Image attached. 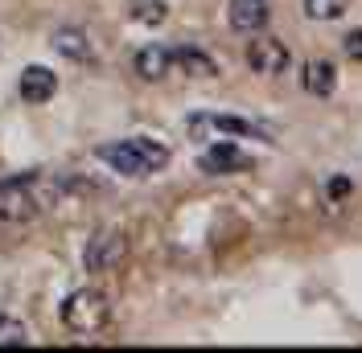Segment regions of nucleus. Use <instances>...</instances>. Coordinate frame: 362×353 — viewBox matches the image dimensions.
<instances>
[{
	"instance_id": "obj_4",
	"label": "nucleus",
	"mask_w": 362,
	"mask_h": 353,
	"mask_svg": "<svg viewBox=\"0 0 362 353\" xmlns=\"http://www.w3.org/2000/svg\"><path fill=\"white\" fill-rule=\"evenodd\" d=\"M128 259V239L119 230H95L83 246V267L90 275H103V271H115V267Z\"/></svg>"
},
{
	"instance_id": "obj_10",
	"label": "nucleus",
	"mask_w": 362,
	"mask_h": 353,
	"mask_svg": "<svg viewBox=\"0 0 362 353\" xmlns=\"http://www.w3.org/2000/svg\"><path fill=\"white\" fill-rule=\"evenodd\" d=\"M21 99L25 103H33V107H42V103H49L54 95H58V74L49 66H29L21 74Z\"/></svg>"
},
{
	"instance_id": "obj_13",
	"label": "nucleus",
	"mask_w": 362,
	"mask_h": 353,
	"mask_svg": "<svg viewBox=\"0 0 362 353\" xmlns=\"http://www.w3.org/2000/svg\"><path fill=\"white\" fill-rule=\"evenodd\" d=\"M189 128H218L226 136H247V140H268L264 128H255L247 119H235V115H206V119H189Z\"/></svg>"
},
{
	"instance_id": "obj_9",
	"label": "nucleus",
	"mask_w": 362,
	"mask_h": 353,
	"mask_svg": "<svg viewBox=\"0 0 362 353\" xmlns=\"http://www.w3.org/2000/svg\"><path fill=\"white\" fill-rule=\"evenodd\" d=\"M300 87H305V95H313V99H329V95L338 90V66H334L329 58L305 62V70H300Z\"/></svg>"
},
{
	"instance_id": "obj_6",
	"label": "nucleus",
	"mask_w": 362,
	"mask_h": 353,
	"mask_svg": "<svg viewBox=\"0 0 362 353\" xmlns=\"http://www.w3.org/2000/svg\"><path fill=\"white\" fill-rule=\"evenodd\" d=\"M272 21V0H230L226 4V25L235 29V33H264Z\"/></svg>"
},
{
	"instance_id": "obj_17",
	"label": "nucleus",
	"mask_w": 362,
	"mask_h": 353,
	"mask_svg": "<svg viewBox=\"0 0 362 353\" xmlns=\"http://www.w3.org/2000/svg\"><path fill=\"white\" fill-rule=\"evenodd\" d=\"M341 54H346L350 62H362V29H350V33L341 37Z\"/></svg>"
},
{
	"instance_id": "obj_2",
	"label": "nucleus",
	"mask_w": 362,
	"mask_h": 353,
	"mask_svg": "<svg viewBox=\"0 0 362 353\" xmlns=\"http://www.w3.org/2000/svg\"><path fill=\"white\" fill-rule=\"evenodd\" d=\"M99 160L112 164V173L119 176H153L169 164V148L148 140V136H132V140H115L99 148Z\"/></svg>"
},
{
	"instance_id": "obj_1",
	"label": "nucleus",
	"mask_w": 362,
	"mask_h": 353,
	"mask_svg": "<svg viewBox=\"0 0 362 353\" xmlns=\"http://www.w3.org/2000/svg\"><path fill=\"white\" fill-rule=\"evenodd\" d=\"M62 189L66 185L58 176H45V173H21L0 181V222H29L45 214V210H54Z\"/></svg>"
},
{
	"instance_id": "obj_15",
	"label": "nucleus",
	"mask_w": 362,
	"mask_h": 353,
	"mask_svg": "<svg viewBox=\"0 0 362 353\" xmlns=\"http://www.w3.org/2000/svg\"><path fill=\"white\" fill-rule=\"evenodd\" d=\"M309 21H341V13L350 8V0H300Z\"/></svg>"
},
{
	"instance_id": "obj_5",
	"label": "nucleus",
	"mask_w": 362,
	"mask_h": 353,
	"mask_svg": "<svg viewBox=\"0 0 362 353\" xmlns=\"http://www.w3.org/2000/svg\"><path fill=\"white\" fill-rule=\"evenodd\" d=\"M293 62V54H288V45L280 42V37H268V33H255V42L247 45V66L251 74H264V78H276V74H284Z\"/></svg>"
},
{
	"instance_id": "obj_14",
	"label": "nucleus",
	"mask_w": 362,
	"mask_h": 353,
	"mask_svg": "<svg viewBox=\"0 0 362 353\" xmlns=\"http://www.w3.org/2000/svg\"><path fill=\"white\" fill-rule=\"evenodd\" d=\"M128 17L140 25H165L169 21V4L165 0H128Z\"/></svg>"
},
{
	"instance_id": "obj_7",
	"label": "nucleus",
	"mask_w": 362,
	"mask_h": 353,
	"mask_svg": "<svg viewBox=\"0 0 362 353\" xmlns=\"http://www.w3.org/2000/svg\"><path fill=\"white\" fill-rule=\"evenodd\" d=\"M49 45L66 58V62H78V66H90L95 62V42H90L87 29H78V25H66V29H54V37Z\"/></svg>"
},
{
	"instance_id": "obj_8",
	"label": "nucleus",
	"mask_w": 362,
	"mask_h": 353,
	"mask_svg": "<svg viewBox=\"0 0 362 353\" xmlns=\"http://www.w3.org/2000/svg\"><path fill=\"white\" fill-rule=\"evenodd\" d=\"M202 169L214 176L223 173H239V169H251V156L239 148V144H230V140H218V144H210L202 152Z\"/></svg>"
},
{
	"instance_id": "obj_18",
	"label": "nucleus",
	"mask_w": 362,
	"mask_h": 353,
	"mask_svg": "<svg viewBox=\"0 0 362 353\" xmlns=\"http://www.w3.org/2000/svg\"><path fill=\"white\" fill-rule=\"evenodd\" d=\"M341 198H350V176H334L329 181V201H341Z\"/></svg>"
},
{
	"instance_id": "obj_11",
	"label": "nucleus",
	"mask_w": 362,
	"mask_h": 353,
	"mask_svg": "<svg viewBox=\"0 0 362 353\" xmlns=\"http://www.w3.org/2000/svg\"><path fill=\"white\" fill-rule=\"evenodd\" d=\"M136 74H140L144 83L169 78V74H173V49H165V45H144V49L136 54Z\"/></svg>"
},
{
	"instance_id": "obj_3",
	"label": "nucleus",
	"mask_w": 362,
	"mask_h": 353,
	"mask_svg": "<svg viewBox=\"0 0 362 353\" xmlns=\"http://www.w3.org/2000/svg\"><path fill=\"white\" fill-rule=\"evenodd\" d=\"M58 316L74 337H99L112 325V300L99 287H74V292H66Z\"/></svg>"
},
{
	"instance_id": "obj_16",
	"label": "nucleus",
	"mask_w": 362,
	"mask_h": 353,
	"mask_svg": "<svg viewBox=\"0 0 362 353\" xmlns=\"http://www.w3.org/2000/svg\"><path fill=\"white\" fill-rule=\"evenodd\" d=\"M29 345V329L17 316H0V349H21Z\"/></svg>"
},
{
	"instance_id": "obj_12",
	"label": "nucleus",
	"mask_w": 362,
	"mask_h": 353,
	"mask_svg": "<svg viewBox=\"0 0 362 353\" xmlns=\"http://www.w3.org/2000/svg\"><path fill=\"white\" fill-rule=\"evenodd\" d=\"M173 70L189 74V78H214L218 74V62L206 49H198V45H177L173 49Z\"/></svg>"
}]
</instances>
